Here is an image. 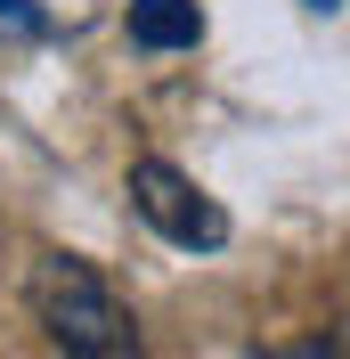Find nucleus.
I'll use <instances>...</instances> for the list:
<instances>
[{
    "instance_id": "nucleus-5",
    "label": "nucleus",
    "mask_w": 350,
    "mask_h": 359,
    "mask_svg": "<svg viewBox=\"0 0 350 359\" xmlns=\"http://www.w3.org/2000/svg\"><path fill=\"white\" fill-rule=\"evenodd\" d=\"M285 359H350V335H334V343H302V351H285Z\"/></svg>"
},
{
    "instance_id": "nucleus-4",
    "label": "nucleus",
    "mask_w": 350,
    "mask_h": 359,
    "mask_svg": "<svg viewBox=\"0 0 350 359\" xmlns=\"http://www.w3.org/2000/svg\"><path fill=\"white\" fill-rule=\"evenodd\" d=\"M0 33H49V17L33 0H0Z\"/></svg>"
},
{
    "instance_id": "nucleus-1",
    "label": "nucleus",
    "mask_w": 350,
    "mask_h": 359,
    "mask_svg": "<svg viewBox=\"0 0 350 359\" xmlns=\"http://www.w3.org/2000/svg\"><path fill=\"white\" fill-rule=\"evenodd\" d=\"M33 318L57 343V359H147L139 318L122 311V294L74 253H41L33 262Z\"/></svg>"
},
{
    "instance_id": "nucleus-3",
    "label": "nucleus",
    "mask_w": 350,
    "mask_h": 359,
    "mask_svg": "<svg viewBox=\"0 0 350 359\" xmlns=\"http://www.w3.org/2000/svg\"><path fill=\"white\" fill-rule=\"evenodd\" d=\"M131 41L139 49H196L204 41V8L196 0H131Z\"/></svg>"
},
{
    "instance_id": "nucleus-6",
    "label": "nucleus",
    "mask_w": 350,
    "mask_h": 359,
    "mask_svg": "<svg viewBox=\"0 0 350 359\" xmlns=\"http://www.w3.org/2000/svg\"><path fill=\"white\" fill-rule=\"evenodd\" d=\"M309 8H334V0H309Z\"/></svg>"
},
{
    "instance_id": "nucleus-2",
    "label": "nucleus",
    "mask_w": 350,
    "mask_h": 359,
    "mask_svg": "<svg viewBox=\"0 0 350 359\" xmlns=\"http://www.w3.org/2000/svg\"><path fill=\"white\" fill-rule=\"evenodd\" d=\"M131 212L163 237V245H179V253H220L228 245V212H220L179 163H163V156L131 163Z\"/></svg>"
}]
</instances>
